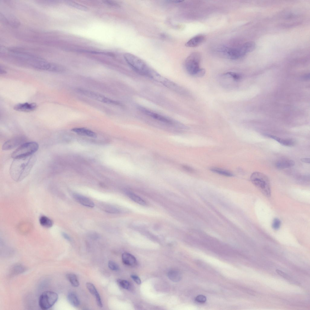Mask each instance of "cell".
Listing matches in <instances>:
<instances>
[{
  "mask_svg": "<svg viewBox=\"0 0 310 310\" xmlns=\"http://www.w3.org/2000/svg\"><path fill=\"white\" fill-rule=\"evenodd\" d=\"M36 161L34 154L14 159L9 170L12 178L16 182L22 180L29 175Z\"/></svg>",
  "mask_w": 310,
  "mask_h": 310,
  "instance_id": "cell-1",
  "label": "cell"
},
{
  "mask_svg": "<svg viewBox=\"0 0 310 310\" xmlns=\"http://www.w3.org/2000/svg\"><path fill=\"white\" fill-rule=\"evenodd\" d=\"M124 56L127 62L134 71L141 75L152 78L155 71L143 60L129 53H125Z\"/></svg>",
  "mask_w": 310,
  "mask_h": 310,
  "instance_id": "cell-2",
  "label": "cell"
},
{
  "mask_svg": "<svg viewBox=\"0 0 310 310\" xmlns=\"http://www.w3.org/2000/svg\"><path fill=\"white\" fill-rule=\"evenodd\" d=\"M250 179L253 184L264 194L268 196L270 195L269 181L265 175L259 172H255L251 175Z\"/></svg>",
  "mask_w": 310,
  "mask_h": 310,
  "instance_id": "cell-3",
  "label": "cell"
},
{
  "mask_svg": "<svg viewBox=\"0 0 310 310\" xmlns=\"http://www.w3.org/2000/svg\"><path fill=\"white\" fill-rule=\"evenodd\" d=\"M38 144L35 142H26L13 152L11 157L14 159L33 155L38 150Z\"/></svg>",
  "mask_w": 310,
  "mask_h": 310,
  "instance_id": "cell-4",
  "label": "cell"
},
{
  "mask_svg": "<svg viewBox=\"0 0 310 310\" xmlns=\"http://www.w3.org/2000/svg\"><path fill=\"white\" fill-rule=\"evenodd\" d=\"M200 55L197 52H192L187 58L184 66L186 71L189 74L194 76L200 69Z\"/></svg>",
  "mask_w": 310,
  "mask_h": 310,
  "instance_id": "cell-5",
  "label": "cell"
},
{
  "mask_svg": "<svg viewBox=\"0 0 310 310\" xmlns=\"http://www.w3.org/2000/svg\"><path fill=\"white\" fill-rule=\"evenodd\" d=\"M58 298V294L55 292L46 291L40 295L38 303L41 308L43 310H47L51 307L57 301Z\"/></svg>",
  "mask_w": 310,
  "mask_h": 310,
  "instance_id": "cell-6",
  "label": "cell"
},
{
  "mask_svg": "<svg viewBox=\"0 0 310 310\" xmlns=\"http://www.w3.org/2000/svg\"><path fill=\"white\" fill-rule=\"evenodd\" d=\"M241 78L242 76L239 74L229 71L221 74L219 78V82L225 88H232Z\"/></svg>",
  "mask_w": 310,
  "mask_h": 310,
  "instance_id": "cell-7",
  "label": "cell"
},
{
  "mask_svg": "<svg viewBox=\"0 0 310 310\" xmlns=\"http://www.w3.org/2000/svg\"><path fill=\"white\" fill-rule=\"evenodd\" d=\"M77 91L78 93L103 103L117 105H120V103L118 101L110 99L96 92L82 89H78Z\"/></svg>",
  "mask_w": 310,
  "mask_h": 310,
  "instance_id": "cell-8",
  "label": "cell"
},
{
  "mask_svg": "<svg viewBox=\"0 0 310 310\" xmlns=\"http://www.w3.org/2000/svg\"><path fill=\"white\" fill-rule=\"evenodd\" d=\"M26 138L23 136H15L5 142L2 146V149L6 150L14 149L26 142Z\"/></svg>",
  "mask_w": 310,
  "mask_h": 310,
  "instance_id": "cell-9",
  "label": "cell"
},
{
  "mask_svg": "<svg viewBox=\"0 0 310 310\" xmlns=\"http://www.w3.org/2000/svg\"><path fill=\"white\" fill-rule=\"evenodd\" d=\"M140 110L145 114L157 120L168 124H172V120L169 118L158 113L152 111L143 107H138Z\"/></svg>",
  "mask_w": 310,
  "mask_h": 310,
  "instance_id": "cell-10",
  "label": "cell"
},
{
  "mask_svg": "<svg viewBox=\"0 0 310 310\" xmlns=\"http://www.w3.org/2000/svg\"><path fill=\"white\" fill-rule=\"evenodd\" d=\"M220 51L224 55L230 59L236 60L242 57L239 47L232 48L223 47Z\"/></svg>",
  "mask_w": 310,
  "mask_h": 310,
  "instance_id": "cell-11",
  "label": "cell"
},
{
  "mask_svg": "<svg viewBox=\"0 0 310 310\" xmlns=\"http://www.w3.org/2000/svg\"><path fill=\"white\" fill-rule=\"evenodd\" d=\"M0 20L3 23L12 27H17L20 25V22L17 18L11 14L5 15L0 13Z\"/></svg>",
  "mask_w": 310,
  "mask_h": 310,
  "instance_id": "cell-12",
  "label": "cell"
},
{
  "mask_svg": "<svg viewBox=\"0 0 310 310\" xmlns=\"http://www.w3.org/2000/svg\"><path fill=\"white\" fill-rule=\"evenodd\" d=\"M37 107V105L35 103L26 102L15 105L14 107V109L19 111L30 112L35 110Z\"/></svg>",
  "mask_w": 310,
  "mask_h": 310,
  "instance_id": "cell-13",
  "label": "cell"
},
{
  "mask_svg": "<svg viewBox=\"0 0 310 310\" xmlns=\"http://www.w3.org/2000/svg\"><path fill=\"white\" fill-rule=\"evenodd\" d=\"M265 135L268 137L272 138L282 145L288 147L293 146L295 144V141L293 139L289 138H282L270 134H265Z\"/></svg>",
  "mask_w": 310,
  "mask_h": 310,
  "instance_id": "cell-14",
  "label": "cell"
},
{
  "mask_svg": "<svg viewBox=\"0 0 310 310\" xmlns=\"http://www.w3.org/2000/svg\"><path fill=\"white\" fill-rule=\"evenodd\" d=\"M73 195L74 198L81 204L89 207H94V202L88 198L78 193H74Z\"/></svg>",
  "mask_w": 310,
  "mask_h": 310,
  "instance_id": "cell-15",
  "label": "cell"
},
{
  "mask_svg": "<svg viewBox=\"0 0 310 310\" xmlns=\"http://www.w3.org/2000/svg\"><path fill=\"white\" fill-rule=\"evenodd\" d=\"M205 39L204 36L202 35H198L196 36L190 40L186 44L185 46L189 47H194L200 45L203 43Z\"/></svg>",
  "mask_w": 310,
  "mask_h": 310,
  "instance_id": "cell-16",
  "label": "cell"
},
{
  "mask_svg": "<svg viewBox=\"0 0 310 310\" xmlns=\"http://www.w3.org/2000/svg\"><path fill=\"white\" fill-rule=\"evenodd\" d=\"M122 260L125 265L130 266H136L137 262L135 257L127 252H124L122 255Z\"/></svg>",
  "mask_w": 310,
  "mask_h": 310,
  "instance_id": "cell-17",
  "label": "cell"
},
{
  "mask_svg": "<svg viewBox=\"0 0 310 310\" xmlns=\"http://www.w3.org/2000/svg\"><path fill=\"white\" fill-rule=\"evenodd\" d=\"M86 286L90 293L95 297L98 306L100 307H102L101 297L94 285L92 283L87 282Z\"/></svg>",
  "mask_w": 310,
  "mask_h": 310,
  "instance_id": "cell-18",
  "label": "cell"
},
{
  "mask_svg": "<svg viewBox=\"0 0 310 310\" xmlns=\"http://www.w3.org/2000/svg\"><path fill=\"white\" fill-rule=\"evenodd\" d=\"M294 161L289 159H282L277 161L275 163L276 167L278 169H282L293 167Z\"/></svg>",
  "mask_w": 310,
  "mask_h": 310,
  "instance_id": "cell-19",
  "label": "cell"
},
{
  "mask_svg": "<svg viewBox=\"0 0 310 310\" xmlns=\"http://www.w3.org/2000/svg\"><path fill=\"white\" fill-rule=\"evenodd\" d=\"M71 130L81 135L92 137H95L97 136L96 134L94 132L85 128H75L72 129Z\"/></svg>",
  "mask_w": 310,
  "mask_h": 310,
  "instance_id": "cell-20",
  "label": "cell"
},
{
  "mask_svg": "<svg viewBox=\"0 0 310 310\" xmlns=\"http://www.w3.org/2000/svg\"><path fill=\"white\" fill-rule=\"evenodd\" d=\"M256 44L254 42L249 41L244 43L239 47L242 53L244 56L247 53L252 51L255 48Z\"/></svg>",
  "mask_w": 310,
  "mask_h": 310,
  "instance_id": "cell-21",
  "label": "cell"
},
{
  "mask_svg": "<svg viewBox=\"0 0 310 310\" xmlns=\"http://www.w3.org/2000/svg\"><path fill=\"white\" fill-rule=\"evenodd\" d=\"M126 193L127 195L135 202L142 205H145L146 204V202L144 200L133 192L127 191Z\"/></svg>",
  "mask_w": 310,
  "mask_h": 310,
  "instance_id": "cell-22",
  "label": "cell"
},
{
  "mask_svg": "<svg viewBox=\"0 0 310 310\" xmlns=\"http://www.w3.org/2000/svg\"><path fill=\"white\" fill-rule=\"evenodd\" d=\"M68 300L72 306L77 307L80 305V301L77 295L74 292H71L67 296Z\"/></svg>",
  "mask_w": 310,
  "mask_h": 310,
  "instance_id": "cell-23",
  "label": "cell"
},
{
  "mask_svg": "<svg viewBox=\"0 0 310 310\" xmlns=\"http://www.w3.org/2000/svg\"><path fill=\"white\" fill-rule=\"evenodd\" d=\"M167 275L169 278L171 280L176 282L180 281L182 277L180 272L175 270H171L169 271Z\"/></svg>",
  "mask_w": 310,
  "mask_h": 310,
  "instance_id": "cell-24",
  "label": "cell"
},
{
  "mask_svg": "<svg viewBox=\"0 0 310 310\" xmlns=\"http://www.w3.org/2000/svg\"><path fill=\"white\" fill-rule=\"evenodd\" d=\"M39 221L41 226L46 228H51L53 225L52 220L45 216H42L40 217Z\"/></svg>",
  "mask_w": 310,
  "mask_h": 310,
  "instance_id": "cell-25",
  "label": "cell"
},
{
  "mask_svg": "<svg viewBox=\"0 0 310 310\" xmlns=\"http://www.w3.org/2000/svg\"><path fill=\"white\" fill-rule=\"evenodd\" d=\"M101 208L103 211L109 213H117L120 211L116 207L110 205H103L101 206Z\"/></svg>",
  "mask_w": 310,
  "mask_h": 310,
  "instance_id": "cell-26",
  "label": "cell"
},
{
  "mask_svg": "<svg viewBox=\"0 0 310 310\" xmlns=\"http://www.w3.org/2000/svg\"><path fill=\"white\" fill-rule=\"evenodd\" d=\"M210 170L212 172L218 174L227 176H232L233 174L231 172L217 168H211Z\"/></svg>",
  "mask_w": 310,
  "mask_h": 310,
  "instance_id": "cell-27",
  "label": "cell"
},
{
  "mask_svg": "<svg viewBox=\"0 0 310 310\" xmlns=\"http://www.w3.org/2000/svg\"><path fill=\"white\" fill-rule=\"evenodd\" d=\"M66 276L72 286L75 287H77L79 285V282L77 276L75 274H68Z\"/></svg>",
  "mask_w": 310,
  "mask_h": 310,
  "instance_id": "cell-28",
  "label": "cell"
},
{
  "mask_svg": "<svg viewBox=\"0 0 310 310\" xmlns=\"http://www.w3.org/2000/svg\"><path fill=\"white\" fill-rule=\"evenodd\" d=\"M66 3L69 5L78 9L85 11L87 10L86 6L72 1H67Z\"/></svg>",
  "mask_w": 310,
  "mask_h": 310,
  "instance_id": "cell-29",
  "label": "cell"
},
{
  "mask_svg": "<svg viewBox=\"0 0 310 310\" xmlns=\"http://www.w3.org/2000/svg\"><path fill=\"white\" fill-rule=\"evenodd\" d=\"M117 281L118 284L122 288L126 289H130V283L124 279H118Z\"/></svg>",
  "mask_w": 310,
  "mask_h": 310,
  "instance_id": "cell-30",
  "label": "cell"
},
{
  "mask_svg": "<svg viewBox=\"0 0 310 310\" xmlns=\"http://www.w3.org/2000/svg\"><path fill=\"white\" fill-rule=\"evenodd\" d=\"M25 270V269L23 266L20 265H17L13 267L12 272V274L16 275L22 273Z\"/></svg>",
  "mask_w": 310,
  "mask_h": 310,
  "instance_id": "cell-31",
  "label": "cell"
},
{
  "mask_svg": "<svg viewBox=\"0 0 310 310\" xmlns=\"http://www.w3.org/2000/svg\"><path fill=\"white\" fill-rule=\"evenodd\" d=\"M108 266L111 270L117 271L119 270L120 268L118 265L115 262L110 261L108 262Z\"/></svg>",
  "mask_w": 310,
  "mask_h": 310,
  "instance_id": "cell-32",
  "label": "cell"
},
{
  "mask_svg": "<svg viewBox=\"0 0 310 310\" xmlns=\"http://www.w3.org/2000/svg\"><path fill=\"white\" fill-rule=\"evenodd\" d=\"M206 300V298L204 295H200L197 296L195 298V301L198 303H205Z\"/></svg>",
  "mask_w": 310,
  "mask_h": 310,
  "instance_id": "cell-33",
  "label": "cell"
},
{
  "mask_svg": "<svg viewBox=\"0 0 310 310\" xmlns=\"http://www.w3.org/2000/svg\"><path fill=\"white\" fill-rule=\"evenodd\" d=\"M281 225V221L280 220L277 218L275 219L272 223V227L275 229H279Z\"/></svg>",
  "mask_w": 310,
  "mask_h": 310,
  "instance_id": "cell-34",
  "label": "cell"
},
{
  "mask_svg": "<svg viewBox=\"0 0 310 310\" xmlns=\"http://www.w3.org/2000/svg\"><path fill=\"white\" fill-rule=\"evenodd\" d=\"M276 272L278 275L285 279L289 280L290 279V277L287 274L280 270L276 269Z\"/></svg>",
  "mask_w": 310,
  "mask_h": 310,
  "instance_id": "cell-35",
  "label": "cell"
},
{
  "mask_svg": "<svg viewBox=\"0 0 310 310\" xmlns=\"http://www.w3.org/2000/svg\"><path fill=\"white\" fill-rule=\"evenodd\" d=\"M206 73L205 69L203 68H201L196 73L194 76L197 77H201L204 76Z\"/></svg>",
  "mask_w": 310,
  "mask_h": 310,
  "instance_id": "cell-36",
  "label": "cell"
},
{
  "mask_svg": "<svg viewBox=\"0 0 310 310\" xmlns=\"http://www.w3.org/2000/svg\"><path fill=\"white\" fill-rule=\"evenodd\" d=\"M89 236L94 239H96L99 237V235L97 233L94 232H90L88 233Z\"/></svg>",
  "mask_w": 310,
  "mask_h": 310,
  "instance_id": "cell-37",
  "label": "cell"
},
{
  "mask_svg": "<svg viewBox=\"0 0 310 310\" xmlns=\"http://www.w3.org/2000/svg\"><path fill=\"white\" fill-rule=\"evenodd\" d=\"M130 277L138 285L141 284V280L138 276L134 275H131Z\"/></svg>",
  "mask_w": 310,
  "mask_h": 310,
  "instance_id": "cell-38",
  "label": "cell"
},
{
  "mask_svg": "<svg viewBox=\"0 0 310 310\" xmlns=\"http://www.w3.org/2000/svg\"><path fill=\"white\" fill-rule=\"evenodd\" d=\"M103 2L105 4L112 6L115 7H118V5L116 3L114 2L111 1H103Z\"/></svg>",
  "mask_w": 310,
  "mask_h": 310,
  "instance_id": "cell-39",
  "label": "cell"
},
{
  "mask_svg": "<svg viewBox=\"0 0 310 310\" xmlns=\"http://www.w3.org/2000/svg\"><path fill=\"white\" fill-rule=\"evenodd\" d=\"M183 167L185 169L189 172H193L194 171V169H193L192 168L190 167L184 166Z\"/></svg>",
  "mask_w": 310,
  "mask_h": 310,
  "instance_id": "cell-40",
  "label": "cell"
},
{
  "mask_svg": "<svg viewBox=\"0 0 310 310\" xmlns=\"http://www.w3.org/2000/svg\"><path fill=\"white\" fill-rule=\"evenodd\" d=\"M63 236L66 239L70 241L71 240V238L66 233L64 232H62V233Z\"/></svg>",
  "mask_w": 310,
  "mask_h": 310,
  "instance_id": "cell-41",
  "label": "cell"
},
{
  "mask_svg": "<svg viewBox=\"0 0 310 310\" xmlns=\"http://www.w3.org/2000/svg\"><path fill=\"white\" fill-rule=\"evenodd\" d=\"M310 159L309 158H302L301 159V161L303 162L309 163H310Z\"/></svg>",
  "mask_w": 310,
  "mask_h": 310,
  "instance_id": "cell-42",
  "label": "cell"
}]
</instances>
